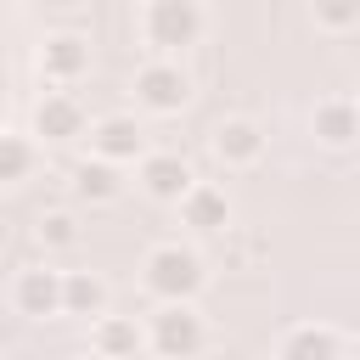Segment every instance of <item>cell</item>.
Wrapping results in <instances>:
<instances>
[{"label": "cell", "instance_id": "obj_1", "mask_svg": "<svg viewBox=\"0 0 360 360\" xmlns=\"http://www.w3.org/2000/svg\"><path fill=\"white\" fill-rule=\"evenodd\" d=\"M208 17H202V0H141L135 11V39L152 51V56H180L202 39Z\"/></svg>", "mask_w": 360, "mask_h": 360}, {"label": "cell", "instance_id": "obj_2", "mask_svg": "<svg viewBox=\"0 0 360 360\" xmlns=\"http://www.w3.org/2000/svg\"><path fill=\"white\" fill-rule=\"evenodd\" d=\"M141 287H146V298H158V304H169V298H197V292L208 287V264H202V253L186 248V242H158V248H146V259H141Z\"/></svg>", "mask_w": 360, "mask_h": 360}, {"label": "cell", "instance_id": "obj_3", "mask_svg": "<svg viewBox=\"0 0 360 360\" xmlns=\"http://www.w3.org/2000/svg\"><path fill=\"white\" fill-rule=\"evenodd\" d=\"M141 326H146V349L163 354V360H186V354L208 349V321L197 315V298H169Z\"/></svg>", "mask_w": 360, "mask_h": 360}, {"label": "cell", "instance_id": "obj_4", "mask_svg": "<svg viewBox=\"0 0 360 360\" xmlns=\"http://www.w3.org/2000/svg\"><path fill=\"white\" fill-rule=\"evenodd\" d=\"M129 96H135V112L146 118H174L191 107V73L174 62V56H146L129 79Z\"/></svg>", "mask_w": 360, "mask_h": 360}, {"label": "cell", "instance_id": "obj_5", "mask_svg": "<svg viewBox=\"0 0 360 360\" xmlns=\"http://www.w3.org/2000/svg\"><path fill=\"white\" fill-rule=\"evenodd\" d=\"M264 146H270V135H264V124L248 118V112H231V118H219V124L208 129V152H214V163L231 169V174L259 169V163H264Z\"/></svg>", "mask_w": 360, "mask_h": 360}, {"label": "cell", "instance_id": "obj_6", "mask_svg": "<svg viewBox=\"0 0 360 360\" xmlns=\"http://www.w3.org/2000/svg\"><path fill=\"white\" fill-rule=\"evenodd\" d=\"M90 129V112H84V101L68 90V84H51L39 101H34V141H45V146H68V141H79Z\"/></svg>", "mask_w": 360, "mask_h": 360}, {"label": "cell", "instance_id": "obj_7", "mask_svg": "<svg viewBox=\"0 0 360 360\" xmlns=\"http://www.w3.org/2000/svg\"><path fill=\"white\" fill-rule=\"evenodd\" d=\"M34 68H39V79L45 84H79V79H90V39L84 34H73V28H56V34H45L39 39V51H34Z\"/></svg>", "mask_w": 360, "mask_h": 360}, {"label": "cell", "instance_id": "obj_8", "mask_svg": "<svg viewBox=\"0 0 360 360\" xmlns=\"http://www.w3.org/2000/svg\"><path fill=\"white\" fill-rule=\"evenodd\" d=\"M276 354L281 360H349L354 354V338L326 326V321H292L281 338H276Z\"/></svg>", "mask_w": 360, "mask_h": 360}, {"label": "cell", "instance_id": "obj_9", "mask_svg": "<svg viewBox=\"0 0 360 360\" xmlns=\"http://www.w3.org/2000/svg\"><path fill=\"white\" fill-rule=\"evenodd\" d=\"M309 135H315V146H326V152H349V146L360 141V107H354V96H349V90L321 96V101L309 107Z\"/></svg>", "mask_w": 360, "mask_h": 360}, {"label": "cell", "instance_id": "obj_10", "mask_svg": "<svg viewBox=\"0 0 360 360\" xmlns=\"http://www.w3.org/2000/svg\"><path fill=\"white\" fill-rule=\"evenodd\" d=\"M11 309L22 321H56L62 315V270L51 264H28L11 276Z\"/></svg>", "mask_w": 360, "mask_h": 360}, {"label": "cell", "instance_id": "obj_11", "mask_svg": "<svg viewBox=\"0 0 360 360\" xmlns=\"http://www.w3.org/2000/svg\"><path fill=\"white\" fill-rule=\"evenodd\" d=\"M174 208H180V225L197 231V236H225V231H231V197H225V186H214V180H191V186L174 197Z\"/></svg>", "mask_w": 360, "mask_h": 360}, {"label": "cell", "instance_id": "obj_12", "mask_svg": "<svg viewBox=\"0 0 360 360\" xmlns=\"http://www.w3.org/2000/svg\"><path fill=\"white\" fill-rule=\"evenodd\" d=\"M84 135H90V152L107 158V163H118V169L146 152V124H141L135 112H107V118H96Z\"/></svg>", "mask_w": 360, "mask_h": 360}, {"label": "cell", "instance_id": "obj_13", "mask_svg": "<svg viewBox=\"0 0 360 360\" xmlns=\"http://www.w3.org/2000/svg\"><path fill=\"white\" fill-rule=\"evenodd\" d=\"M191 180H197V174H191V163H186L180 152H152V146H146V152L135 158V186H141L152 202H174Z\"/></svg>", "mask_w": 360, "mask_h": 360}, {"label": "cell", "instance_id": "obj_14", "mask_svg": "<svg viewBox=\"0 0 360 360\" xmlns=\"http://www.w3.org/2000/svg\"><path fill=\"white\" fill-rule=\"evenodd\" d=\"M90 349L107 354V360H135V354L146 349V326H141L135 315L101 309V315H90Z\"/></svg>", "mask_w": 360, "mask_h": 360}, {"label": "cell", "instance_id": "obj_15", "mask_svg": "<svg viewBox=\"0 0 360 360\" xmlns=\"http://www.w3.org/2000/svg\"><path fill=\"white\" fill-rule=\"evenodd\" d=\"M107 304H112L107 276H96V270H62V315L90 321V315H101Z\"/></svg>", "mask_w": 360, "mask_h": 360}, {"label": "cell", "instance_id": "obj_16", "mask_svg": "<svg viewBox=\"0 0 360 360\" xmlns=\"http://www.w3.org/2000/svg\"><path fill=\"white\" fill-rule=\"evenodd\" d=\"M73 197L79 202H118L124 197V174H118V163H107V158H84V163H73Z\"/></svg>", "mask_w": 360, "mask_h": 360}, {"label": "cell", "instance_id": "obj_17", "mask_svg": "<svg viewBox=\"0 0 360 360\" xmlns=\"http://www.w3.org/2000/svg\"><path fill=\"white\" fill-rule=\"evenodd\" d=\"M34 169H39V141L17 135V129H0V186H22Z\"/></svg>", "mask_w": 360, "mask_h": 360}, {"label": "cell", "instance_id": "obj_18", "mask_svg": "<svg viewBox=\"0 0 360 360\" xmlns=\"http://www.w3.org/2000/svg\"><path fill=\"white\" fill-rule=\"evenodd\" d=\"M79 214L73 208H45L39 219H34V242L45 248V253H68V248H79Z\"/></svg>", "mask_w": 360, "mask_h": 360}, {"label": "cell", "instance_id": "obj_19", "mask_svg": "<svg viewBox=\"0 0 360 360\" xmlns=\"http://www.w3.org/2000/svg\"><path fill=\"white\" fill-rule=\"evenodd\" d=\"M309 22L332 39H349L360 28V0H309Z\"/></svg>", "mask_w": 360, "mask_h": 360}]
</instances>
